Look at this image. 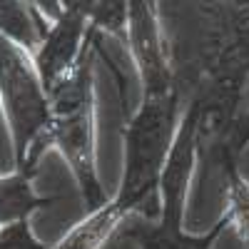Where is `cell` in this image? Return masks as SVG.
I'll list each match as a JSON object with an SVG mask.
<instances>
[{
    "label": "cell",
    "instance_id": "6da1fadb",
    "mask_svg": "<svg viewBox=\"0 0 249 249\" xmlns=\"http://www.w3.org/2000/svg\"><path fill=\"white\" fill-rule=\"evenodd\" d=\"M177 135V92L164 97H142L140 107L127 115L122 127L124 137V170L117 195L110 199L115 212L127 222L152 190L160 187L164 162L170 157Z\"/></svg>",
    "mask_w": 249,
    "mask_h": 249
},
{
    "label": "cell",
    "instance_id": "7a4b0ae2",
    "mask_svg": "<svg viewBox=\"0 0 249 249\" xmlns=\"http://www.w3.org/2000/svg\"><path fill=\"white\" fill-rule=\"evenodd\" d=\"M0 122H5L15 172L35 175L50 147V97L33 65V55L0 35Z\"/></svg>",
    "mask_w": 249,
    "mask_h": 249
},
{
    "label": "cell",
    "instance_id": "3957f363",
    "mask_svg": "<svg viewBox=\"0 0 249 249\" xmlns=\"http://www.w3.org/2000/svg\"><path fill=\"white\" fill-rule=\"evenodd\" d=\"M50 147H55L77 182L88 210L95 212L107 197L97 177L95 157V97H92V55L77 72L50 92Z\"/></svg>",
    "mask_w": 249,
    "mask_h": 249
},
{
    "label": "cell",
    "instance_id": "277c9868",
    "mask_svg": "<svg viewBox=\"0 0 249 249\" xmlns=\"http://www.w3.org/2000/svg\"><path fill=\"white\" fill-rule=\"evenodd\" d=\"M92 48L95 30L90 28L85 3H62L57 13L48 18L43 40L33 53V65L48 97L77 72L88 55H92Z\"/></svg>",
    "mask_w": 249,
    "mask_h": 249
},
{
    "label": "cell",
    "instance_id": "5b68a950",
    "mask_svg": "<svg viewBox=\"0 0 249 249\" xmlns=\"http://www.w3.org/2000/svg\"><path fill=\"white\" fill-rule=\"evenodd\" d=\"M127 48L142 77V97L177 92L152 3H127Z\"/></svg>",
    "mask_w": 249,
    "mask_h": 249
},
{
    "label": "cell",
    "instance_id": "8992f818",
    "mask_svg": "<svg viewBox=\"0 0 249 249\" xmlns=\"http://www.w3.org/2000/svg\"><path fill=\"white\" fill-rule=\"evenodd\" d=\"M230 224L227 217L214 227L207 237H187L182 234L179 224H167V222H135L124 234H127L140 249H210V244L217 239V234Z\"/></svg>",
    "mask_w": 249,
    "mask_h": 249
},
{
    "label": "cell",
    "instance_id": "52a82bcc",
    "mask_svg": "<svg viewBox=\"0 0 249 249\" xmlns=\"http://www.w3.org/2000/svg\"><path fill=\"white\" fill-rule=\"evenodd\" d=\"M48 25L45 13L37 8V3H0V35L18 48L28 50L30 55L37 50Z\"/></svg>",
    "mask_w": 249,
    "mask_h": 249
},
{
    "label": "cell",
    "instance_id": "ba28073f",
    "mask_svg": "<svg viewBox=\"0 0 249 249\" xmlns=\"http://www.w3.org/2000/svg\"><path fill=\"white\" fill-rule=\"evenodd\" d=\"M53 202L55 199L40 197L33 190V175L13 170V175L0 177V227L20 219H30L33 212L43 210Z\"/></svg>",
    "mask_w": 249,
    "mask_h": 249
},
{
    "label": "cell",
    "instance_id": "9c48e42d",
    "mask_svg": "<svg viewBox=\"0 0 249 249\" xmlns=\"http://www.w3.org/2000/svg\"><path fill=\"white\" fill-rule=\"evenodd\" d=\"M122 224H124V219L115 212V207L107 199V204H102L100 210L90 212L88 219L75 224L72 230L57 244H53L50 249H100L112 237V232Z\"/></svg>",
    "mask_w": 249,
    "mask_h": 249
},
{
    "label": "cell",
    "instance_id": "30bf717a",
    "mask_svg": "<svg viewBox=\"0 0 249 249\" xmlns=\"http://www.w3.org/2000/svg\"><path fill=\"white\" fill-rule=\"evenodd\" d=\"M0 249H50V247H45L33 234L30 219H20L0 227Z\"/></svg>",
    "mask_w": 249,
    "mask_h": 249
},
{
    "label": "cell",
    "instance_id": "8fae6325",
    "mask_svg": "<svg viewBox=\"0 0 249 249\" xmlns=\"http://www.w3.org/2000/svg\"><path fill=\"white\" fill-rule=\"evenodd\" d=\"M0 80H3V65H0ZM0 120H3V117H0Z\"/></svg>",
    "mask_w": 249,
    "mask_h": 249
}]
</instances>
